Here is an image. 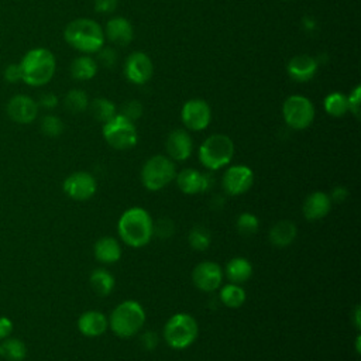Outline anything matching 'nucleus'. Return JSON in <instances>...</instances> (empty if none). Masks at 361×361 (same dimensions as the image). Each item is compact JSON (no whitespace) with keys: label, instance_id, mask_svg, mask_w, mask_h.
Listing matches in <instances>:
<instances>
[{"label":"nucleus","instance_id":"obj_39","mask_svg":"<svg viewBox=\"0 0 361 361\" xmlns=\"http://www.w3.org/2000/svg\"><path fill=\"white\" fill-rule=\"evenodd\" d=\"M158 336H157V333L154 331V330H147V331H144L142 334H141V337H140V344H141V347L144 348V350H147V351H151V350H154L157 345H158Z\"/></svg>","mask_w":361,"mask_h":361},{"label":"nucleus","instance_id":"obj_7","mask_svg":"<svg viewBox=\"0 0 361 361\" xmlns=\"http://www.w3.org/2000/svg\"><path fill=\"white\" fill-rule=\"evenodd\" d=\"M176 176L173 161L166 155H154L141 168V183L145 189L157 192L169 185Z\"/></svg>","mask_w":361,"mask_h":361},{"label":"nucleus","instance_id":"obj_26","mask_svg":"<svg viewBox=\"0 0 361 361\" xmlns=\"http://www.w3.org/2000/svg\"><path fill=\"white\" fill-rule=\"evenodd\" d=\"M90 286L97 296H107L113 292L116 281L110 271L104 268H96L89 278Z\"/></svg>","mask_w":361,"mask_h":361},{"label":"nucleus","instance_id":"obj_19","mask_svg":"<svg viewBox=\"0 0 361 361\" xmlns=\"http://www.w3.org/2000/svg\"><path fill=\"white\" fill-rule=\"evenodd\" d=\"M317 68V61L307 54L292 56L286 65L288 75L296 82H309L316 75Z\"/></svg>","mask_w":361,"mask_h":361},{"label":"nucleus","instance_id":"obj_5","mask_svg":"<svg viewBox=\"0 0 361 361\" xmlns=\"http://www.w3.org/2000/svg\"><path fill=\"white\" fill-rule=\"evenodd\" d=\"M233 157L234 142L226 134H212L199 147V161L210 171L227 166Z\"/></svg>","mask_w":361,"mask_h":361},{"label":"nucleus","instance_id":"obj_2","mask_svg":"<svg viewBox=\"0 0 361 361\" xmlns=\"http://www.w3.org/2000/svg\"><path fill=\"white\" fill-rule=\"evenodd\" d=\"M18 65L21 69V82L32 87L49 83L56 71L54 54L42 47L27 51Z\"/></svg>","mask_w":361,"mask_h":361},{"label":"nucleus","instance_id":"obj_46","mask_svg":"<svg viewBox=\"0 0 361 361\" xmlns=\"http://www.w3.org/2000/svg\"><path fill=\"white\" fill-rule=\"evenodd\" d=\"M355 347H357V353H360V336L355 340Z\"/></svg>","mask_w":361,"mask_h":361},{"label":"nucleus","instance_id":"obj_4","mask_svg":"<svg viewBox=\"0 0 361 361\" xmlns=\"http://www.w3.org/2000/svg\"><path fill=\"white\" fill-rule=\"evenodd\" d=\"M145 323V310L135 300H124L118 303L109 316V327L121 337L130 338L135 336Z\"/></svg>","mask_w":361,"mask_h":361},{"label":"nucleus","instance_id":"obj_38","mask_svg":"<svg viewBox=\"0 0 361 361\" xmlns=\"http://www.w3.org/2000/svg\"><path fill=\"white\" fill-rule=\"evenodd\" d=\"M97 59L102 66H104L107 69L113 68L117 62V52H116V49H113L110 47H103L102 49L97 51Z\"/></svg>","mask_w":361,"mask_h":361},{"label":"nucleus","instance_id":"obj_1","mask_svg":"<svg viewBox=\"0 0 361 361\" xmlns=\"http://www.w3.org/2000/svg\"><path fill=\"white\" fill-rule=\"evenodd\" d=\"M117 231L121 241L133 248L147 245L154 235L151 214L142 207H130L118 219Z\"/></svg>","mask_w":361,"mask_h":361},{"label":"nucleus","instance_id":"obj_40","mask_svg":"<svg viewBox=\"0 0 361 361\" xmlns=\"http://www.w3.org/2000/svg\"><path fill=\"white\" fill-rule=\"evenodd\" d=\"M4 79L10 83H17V82H21V69H20V65L18 63H10L6 66L4 72Z\"/></svg>","mask_w":361,"mask_h":361},{"label":"nucleus","instance_id":"obj_28","mask_svg":"<svg viewBox=\"0 0 361 361\" xmlns=\"http://www.w3.org/2000/svg\"><path fill=\"white\" fill-rule=\"evenodd\" d=\"M247 293L244 290V288H241L237 283H227L220 286V293H219V299L220 302L230 309H237L240 307L244 302H245Z\"/></svg>","mask_w":361,"mask_h":361},{"label":"nucleus","instance_id":"obj_14","mask_svg":"<svg viewBox=\"0 0 361 361\" xmlns=\"http://www.w3.org/2000/svg\"><path fill=\"white\" fill-rule=\"evenodd\" d=\"M154 73V65L151 58L142 52H131L124 62V76L134 85L147 83Z\"/></svg>","mask_w":361,"mask_h":361},{"label":"nucleus","instance_id":"obj_17","mask_svg":"<svg viewBox=\"0 0 361 361\" xmlns=\"http://www.w3.org/2000/svg\"><path fill=\"white\" fill-rule=\"evenodd\" d=\"M165 149L172 161H186L192 155L193 140L186 130H172L165 141Z\"/></svg>","mask_w":361,"mask_h":361},{"label":"nucleus","instance_id":"obj_13","mask_svg":"<svg viewBox=\"0 0 361 361\" xmlns=\"http://www.w3.org/2000/svg\"><path fill=\"white\" fill-rule=\"evenodd\" d=\"M224 272L217 262L202 261L192 271L193 285L202 292H214L223 283Z\"/></svg>","mask_w":361,"mask_h":361},{"label":"nucleus","instance_id":"obj_12","mask_svg":"<svg viewBox=\"0 0 361 361\" xmlns=\"http://www.w3.org/2000/svg\"><path fill=\"white\" fill-rule=\"evenodd\" d=\"M62 189L71 199L82 202L94 196L97 190V182L92 173L86 171H76L65 178Z\"/></svg>","mask_w":361,"mask_h":361},{"label":"nucleus","instance_id":"obj_3","mask_svg":"<svg viewBox=\"0 0 361 361\" xmlns=\"http://www.w3.org/2000/svg\"><path fill=\"white\" fill-rule=\"evenodd\" d=\"M63 38L68 45L86 55L102 49L106 39L102 25L86 17L69 21L63 30Z\"/></svg>","mask_w":361,"mask_h":361},{"label":"nucleus","instance_id":"obj_24","mask_svg":"<svg viewBox=\"0 0 361 361\" xmlns=\"http://www.w3.org/2000/svg\"><path fill=\"white\" fill-rule=\"evenodd\" d=\"M226 278L231 283L241 285L247 282L252 275V265L244 257H234L226 264Z\"/></svg>","mask_w":361,"mask_h":361},{"label":"nucleus","instance_id":"obj_35","mask_svg":"<svg viewBox=\"0 0 361 361\" xmlns=\"http://www.w3.org/2000/svg\"><path fill=\"white\" fill-rule=\"evenodd\" d=\"M142 104L138 100H127L121 104L118 114L124 116L131 121H135L142 116Z\"/></svg>","mask_w":361,"mask_h":361},{"label":"nucleus","instance_id":"obj_6","mask_svg":"<svg viewBox=\"0 0 361 361\" xmlns=\"http://www.w3.org/2000/svg\"><path fill=\"white\" fill-rule=\"evenodd\" d=\"M162 333L165 343L171 348L185 350L195 343L199 326L193 316L188 313H176L166 320Z\"/></svg>","mask_w":361,"mask_h":361},{"label":"nucleus","instance_id":"obj_36","mask_svg":"<svg viewBox=\"0 0 361 361\" xmlns=\"http://www.w3.org/2000/svg\"><path fill=\"white\" fill-rule=\"evenodd\" d=\"M175 231V226L171 219L162 217L157 223H154V234L159 238H169Z\"/></svg>","mask_w":361,"mask_h":361},{"label":"nucleus","instance_id":"obj_29","mask_svg":"<svg viewBox=\"0 0 361 361\" xmlns=\"http://www.w3.org/2000/svg\"><path fill=\"white\" fill-rule=\"evenodd\" d=\"M89 109H90L92 116L99 123H103V124L117 114L116 104L110 99H107V97H96V99H93L89 103Z\"/></svg>","mask_w":361,"mask_h":361},{"label":"nucleus","instance_id":"obj_31","mask_svg":"<svg viewBox=\"0 0 361 361\" xmlns=\"http://www.w3.org/2000/svg\"><path fill=\"white\" fill-rule=\"evenodd\" d=\"M63 106L68 111L78 114V113L85 111L89 107V97L83 90L72 89L65 94Z\"/></svg>","mask_w":361,"mask_h":361},{"label":"nucleus","instance_id":"obj_33","mask_svg":"<svg viewBox=\"0 0 361 361\" xmlns=\"http://www.w3.org/2000/svg\"><path fill=\"white\" fill-rule=\"evenodd\" d=\"M237 230L241 235H245V237H250V235H254L259 227V220L255 214L250 213V212H244L241 213L238 217H237Z\"/></svg>","mask_w":361,"mask_h":361},{"label":"nucleus","instance_id":"obj_34","mask_svg":"<svg viewBox=\"0 0 361 361\" xmlns=\"http://www.w3.org/2000/svg\"><path fill=\"white\" fill-rule=\"evenodd\" d=\"M39 128H41L44 135L55 138V137H59L63 133V121L58 116L47 114L41 118Z\"/></svg>","mask_w":361,"mask_h":361},{"label":"nucleus","instance_id":"obj_30","mask_svg":"<svg viewBox=\"0 0 361 361\" xmlns=\"http://www.w3.org/2000/svg\"><path fill=\"white\" fill-rule=\"evenodd\" d=\"M324 111L331 117H343L345 113H348L347 106V96L340 92H331L329 93L323 100Z\"/></svg>","mask_w":361,"mask_h":361},{"label":"nucleus","instance_id":"obj_9","mask_svg":"<svg viewBox=\"0 0 361 361\" xmlns=\"http://www.w3.org/2000/svg\"><path fill=\"white\" fill-rule=\"evenodd\" d=\"M316 111L312 100L302 94H290L282 104V117L293 130H305L314 120Z\"/></svg>","mask_w":361,"mask_h":361},{"label":"nucleus","instance_id":"obj_45","mask_svg":"<svg viewBox=\"0 0 361 361\" xmlns=\"http://www.w3.org/2000/svg\"><path fill=\"white\" fill-rule=\"evenodd\" d=\"M360 313H361L360 306H355V309H354V324H355L357 329L361 327V317H360Z\"/></svg>","mask_w":361,"mask_h":361},{"label":"nucleus","instance_id":"obj_10","mask_svg":"<svg viewBox=\"0 0 361 361\" xmlns=\"http://www.w3.org/2000/svg\"><path fill=\"white\" fill-rule=\"evenodd\" d=\"M180 120L188 130L202 131L210 124L212 109L203 99H190L182 106Z\"/></svg>","mask_w":361,"mask_h":361},{"label":"nucleus","instance_id":"obj_42","mask_svg":"<svg viewBox=\"0 0 361 361\" xmlns=\"http://www.w3.org/2000/svg\"><path fill=\"white\" fill-rule=\"evenodd\" d=\"M37 103H38V106H41V107H44L47 110H52V109H55L58 106L59 100H58V97L54 93L48 92V93L41 94V97H39V100Z\"/></svg>","mask_w":361,"mask_h":361},{"label":"nucleus","instance_id":"obj_15","mask_svg":"<svg viewBox=\"0 0 361 361\" xmlns=\"http://www.w3.org/2000/svg\"><path fill=\"white\" fill-rule=\"evenodd\" d=\"M38 103L27 94L13 96L6 106V113L17 124H30L38 116Z\"/></svg>","mask_w":361,"mask_h":361},{"label":"nucleus","instance_id":"obj_20","mask_svg":"<svg viewBox=\"0 0 361 361\" xmlns=\"http://www.w3.org/2000/svg\"><path fill=\"white\" fill-rule=\"evenodd\" d=\"M331 209V200L329 197L327 193L316 190L312 192L303 202V216L306 220L309 221H316L320 220L323 217H326L329 214Z\"/></svg>","mask_w":361,"mask_h":361},{"label":"nucleus","instance_id":"obj_16","mask_svg":"<svg viewBox=\"0 0 361 361\" xmlns=\"http://www.w3.org/2000/svg\"><path fill=\"white\" fill-rule=\"evenodd\" d=\"M178 188L186 195H196L210 189L212 176L209 173H202L193 168H185L175 176Z\"/></svg>","mask_w":361,"mask_h":361},{"label":"nucleus","instance_id":"obj_41","mask_svg":"<svg viewBox=\"0 0 361 361\" xmlns=\"http://www.w3.org/2000/svg\"><path fill=\"white\" fill-rule=\"evenodd\" d=\"M117 8V0H94V10L102 14L113 13Z\"/></svg>","mask_w":361,"mask_h":361},{"label":"nucleus","instance_id":"obj_27","mask_svg":"<svg viewBox=\"0 0 361 361\" xmlns=\"http://www.w3.org/2000/svg\"><path fill=\"white\" fill-rule=\"evenodd\" d=\"M0 355L7 361H24L27 357V345L20 338L7 337L0 343Z\"/></svg>","mask_w":361,"mask_h":361},{"label":"nucleus","instance_id":"obj_8","mask_svg":"<svg viewBox=\"0 0 361 361\" xmlns=\"http://www.w3.org/2000/svg\"><path fill=\"white\" fill-rule=\"evenodd\" d=\"M102 133L106 142L114 149L120 151L133 148L138 141V133L134 121L118 113L103 124Z\"/></svg>","mask_w":361,"mask_h":361},{"label":"nucleus","instance_id":"obj_18","mask_svg":"<svg viewBox=\"0 0 361 361\" xmlns=\"http://www.w3.org/2000/svg\"><path fill=\"white\" fill-rule=\"evenodd\" d=\"M103 32H104V38H107L111 44L118 45V47L128 45L134 38L133 24L130 23V20H127L126 17H121V16L110 18L107 21Z\"/></svg>","mask_w":361,"mask_h":361},{"label":"nucleus","instance_id":"obj_23","mask_svg":"<svg viewBox=\"0 0 361 361\" xmlns=\"http://www.w3.org/2000/svg\"><path fill=\"white\" fill-rule=\"evenodd\" d=\"M296 234H298V228L293 221L279 220L271 227L268 233V238L272 245L282 248V247L290 245L295 241Z\"/></svg>","mask_w":361,"mask_h":361},{"label":"nucleus","instance_id":"obj_43","mask_svg":"<svg viewBox=\"0 0 361 361\" xmlns=\"http://www.w3.org/2000/svg\"><path fill=\"white\" fill-rule=\"evenodd\" d=\"M14 330L13 320L7 316H0V341L10 337Z\"/></svg>","mask_w":361,"mask_h":361},{"label":"nucleus","instance_id":"obj_37","mask_svg":"<svg viewBox=\"0 0 361 361\" xmlns=\"http://www.w3.org/2000/svg\"><path fill=\"white\" fill-rule=\"evenodd\" d=\"M360 100H361V86L357 85V86L350 92V94L347 96L348 111H350L355 118L360 117V104H361Z\"/></svg>","mask_w":361,"mask_h":361},{"label":"nucleus","instance_id":"obj_22","mask_svg":"<svg viewBox=\"0 0 361 361\" xmlns=\"http://www.w3.org/2000/svg\"><path fill=\"white\" fill-rule=\"evenodd\" d=\"M94 257L102 264H114L121 258V245L114 237H102L94 243Z\"/></svg>","mask_w":361,"mask_h":361},{"label":"nucleus","instance_id":"obj_44","mask_svg":"<svg viewBox=\"0 0 361 361\" xmlns=\"http://www.w3.org/2000/svg\"><path fill=\"white\" fill-rule=\"evenodd\" d=\"M347 196H348V190H347L344 186H336V188L331 190V193L329 195L331 203H333V202L340 203V202H343Z\"/></svg>","mask_w":361,"mask_h":361},{"label":"nucleus","instance_id":"obj_32","mask_svg":"<svg viewBox=\"0 0 361 361\" xmlns=\"http://www.w3.org/2000/svg\"><path fill=\"white\" fill-rule=\"evenodd\" d=\"M189 245L196 251H204L212 243V234L204 226H195L188 234Z\"/></svg>","mask_w":361,"mask_h":361},{"label":"nucleus","instance_id":"obj_11","mask_svg":"<svg viewBox=\"0 0 361 361\" xmlns=\"http://www.w3.org/2000/svg\"><path fill=\"white\" fill-rule=\"evenodd\" d=\"M254 183V172L247 165H231L221 178L223 190L228 196H240L251 189Z\"/></svg>","mask_w":361,"mask_h":361},{"label":"nucleus","instance_id":"obj_21","mask_svg":"<svg viewBox=\"0 0 361 361\" xmlns=\"http://www.w3.org/2000/svg\"><path fill=\"white\" fill-rule=\"evenodd\" d=\"M109 327V319L99 310H87L78 319V329L86 337H99Z\"/></svg>","mask_w":361,"mask_h":361},{"label":"nucleus","instance_id":"obj_25","mask_svg":"<svg viewBox=\"0 0 361 361\" xmlns=\"http://www.w3.org/2000/svg\"><path fill=\"white\" fill-rule=\"evenodd\" d=\"M97 62L89 55L76 56L71 63V75L76 80H90L97 73Z\"/></svg>","mask_w":361,"mask_h":361}]
</instances>
